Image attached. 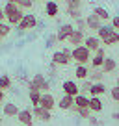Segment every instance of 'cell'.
<instances>
[{"mask_svg":"<svg viewBox=\"0 0 119 126\" xmlns=\"http://www.w3.org/2000/svg\"><path fill=\"white\" fill-rule=\"evenodd\" d=\"M97 37L100 39V43L104 47H112V45L119 43V32L115 30L112 24H102V26L97 30Z\"/></svg>","mask_w":119,"mask_h":126,"instance_id":"6da1fadb","label":"cell"},{"mask_svg":"<svg viewBox=\"0 0 119 126\" xmlns=\"http://www.w3.org/2000/svg\"><path fill=\"white\" fill-rule=\"evenodd\" d=\"M4 15H6V20H8L9 26H17V24L20 22V19H22L24 13H22V9H20L17 4H9V2H6Z\"/></svg>","mask_w":119,"mask_h":126,"instance_id":"7a4b0ae2","label":"cell"},{"mask_svg":"<svg viewBox=\"0 0 119 126\" xmlns=\"http://www.w3.org/2000/svg\"><path fill=\"white\" fill-rule=\"evenodd\" d=\"M50 89V82L45 78L43 74H36L30 82H28V91H39V93H48Z\"/></svg>","mask_w":119,"mask_h":126,"instance_id":"3957f363","label":"cell"},{"mask_svg":"<svg viewBox=\"0 0 119 126\" xmlns=\"http://www.w3.org/2000/svg\"><path fill=\"white\" fill-rule=\"evenodd\" d=\"M73 61L76 65H87V61H91V52L89 48H86L84 45L73 47Z\"/></svg>","mask_w":119,"mask_h":126,"instance_id":"277c9868","label":"cell"},{"mask_svg":"<svg viewBox=\"0 0 119 126\" xmlns=\"http://www.w3.org/2000/svg\"><path fill=\"white\" fill-rule=\"evenodd\" d=\"M37 26V17L34 15V13H24L22 19H20V22L17 24V32L19 33H22V32H28V30H34V28Z\"/></svg>","mask_w":119,"mask_h":126,"instance_id":"5b68a950","label":"cell"},{"mask_svg":"<svg viewBox=\"0 0 119 126\" xmlns=\"http://www.w3.org/2000/svg\"><path fill=\"white\" fill-rule=\"evenodd\" d=\"M73 30H75V26L73 24H60L58 26V32H56V37H58V43H65V41L69 39V35L73 33Z\"/></svg>","mask_w":119,"mask_h":126,"instance_id":"8992f818","label":"cell"},{"mask_svg":"<svg viewBox=\"0 0 119 126\" xmlns=\"http://www.w3.org/2000/svg\"><path fill=\"white\" fill-rule=\"evenodd\" d=\"M32 113H34V119H37V121H41V122H50L52 121V111L45 110V108H41V106H34Z\"/></svg>","mask_w":119,"mask_h":126,"instance_id":"52a82bcc","label":"cell"},{"mask_svg":"<svg viewBox=\"0 0 119 126\" xmlns=\"http://www.w3.org/2000/svg\"><path fill=\"white\" fill-rule=\"evenodd\" d=\"M17 121H19L22 126H32L34 124V113H32V110H30V108L20 110L19 115H17Z\"/></svg>","mask_w":119,"mask_h":126,"instance_id":"ba28073f","label":"cell"},{"mask_svg":"<svg viewBox=\"0 0 119 126\" xmlns=\"http://www.w3.org/2000/svg\"><path fill=\"white\" fill-rule=\"evenodd\" d=\"M61 89H63V94H69V96H76L80 93V87L75 80H65L61 83Z\"/></svg>","mask_w":119,"mask_h":126,"instance_id":"9c48e42d","label":"cell"},{"mask_svg":"<svg viewBox=\"0 0 119 126\" xmlns=\"http://www.w3.org/2000/svg\"><path fill=\"white\" fill-rule=\"evenodd\" d=\"M67 15L75 20L82 17V13H80V0H67Z\"/></svg>","mask_w":119,"mask_h":126,"instance_id":"30bf717a","label":"cell"},{"mask_svg":"<svg viewBox=\"0 0 119 126\" xmlns=\"http://www.w3.org/2000/svg\"><path fill=\"white\" fill-rule=\"evenodd\" d=\"M84 39H86V33H84L82 30H73V33L69 35L67 43L71 45V47H78V45H84Z\"/></svg>","mask_w":119,"mask_h":126,"instance_id":"8fae6325","label":"cell"},{"mask_svg":"<svg viewBox=\"0 0 119 126\" xmlns=\"http://www.w3.org/2000/svg\"><path fill=\"white\" fill-rule=\"evenodd\" d=\"M39 106L45 108V110L52 111L56 108V98L52 96L50 93H41V100H39Z\"/></svg>","mask_w":119,"mask_h":126,"instance_id":"7c38bea8","label":"cell"},{"mask_svg":"<svg viewBox=\"0 0 119 126\" xmlns=\"http://www.w3.org/2000/svg\"><path fill=\"white\" fill-rule=\"evenodd\" d=\"M71 61H73V58L65 56L61 50H56L54 54H52V63H54V65H60V67H65V65H69Z\"/></svg>","mask_w":119,"mask_h":126,"instance_id":"4fadbf2b","label":"cell"},{"mask_svg":"<svg viewBox=\"0 0 119 126\" xmlns=\"http://www.w3.org/2000/svg\"><path fill=\"white\" fill-rule=\"evenodd\" d=\"M19 106H15V102H6L4 106H2V115L4 117H9V119H13V117H17L19 115Z\"/></svg>","mask_w":119,"mask_h":126,"instance_id":"5bb4252c","label":"cell"},{"mask_svg":"<svg viewBox=\"0 0 119 126\" xmlns=\"http://www.w3.org/2000/svg\"><path fill=\"white\" fill-rule=\"evenodd\" d=\"M84 47L89 48V52H95L97 48L102 47V43H100V39L97 35H87L86 39H84Z\"/></svg>","mask_w":119,"mask_h":126,"instance_id":"9a60e30c","label":"cell"},{"mask_svg":"<svg viewBox=\"0 0 119 126\" xmlns=\"http://www.w3.org/2000/svg\"><path fill=\"white\" fill-rule=\"evenodd\" d=\"M104 47H100V48H97L95 50V56L91 58V67L93 69H100L102 67V63H104Z\"/></svg>","mask_w":119,"mask_h":126,"instance_id":"2e32d148","label":"cell"},{"mask_svg":"<svg viewBox=\"0 0 119 126\" xmlns=\"http://www.w3.org/2000/svg\"><path fill=\"white\" fill-rule=\"evenodd\" d=\"M104 110V104L100 100V96H89V111L91 113H100Z\"/></svg>","mask_w":119,"mask_h":126,"instance_id":"e0dca14e","label":"cell"},{"mask_svg":"<svg viewBox=\"0 0 119 126\" xmlns=\"http://www.w3.org/2000/svg\"><path fill=\"white\" fill-rule=\"evenodd\" d=\"M73 106H75V96H69V94H63V96L60 98V102H58V108L63 110V111H69Z\"/></svg>","mask_w":119,"mask_h":126,"instance_id":"ac0fdd59","label":"cell"},{"mask_svg":"<svg viewBox=\"0 0 119 126\" xmlns=\"http://www.w3.org/2000/svg\"><path fill=\"white\" fill-rule=\"evenodd\" d=\"M86 26L89 28V30H99V28L102 26V20H100L95 13H91V15L86 17Z\"/></svg>","mask_w":119,"mask_h":126,"instance_id":"d6986e66","label":"cell"},{"mask_svg":"<svg viewBox=\"0 0 119 126\" xmlns=\"http://www.w3.org/2000/svg\"><path fill=\"white\" fill-rule=\"evenodd\" d=\"M45 13H47V17H56L60 13V6L56 0H48V2H45Z\"/></svg>","mask_w":119,"mask_h":126,"instance_id":"ffe728a7","label":"cell"},{"mask_svg":"<svg viewBox=\"0 0 119 126\" xmlns=\"http://www.w3.org/2000/svg\"><path fill=\"white\" fill-rule=\"evenodd\" d=\"M106 85H104L102 82H95L91 85V89H89V96H102L104 93H106Z\"/></svg>","mask_w":119,"mask_h":126,"instance_id":"44dd1931","label":"cell"},{"mask_svg":"<svg viewBox=\"0 0 119 126\" xmlns=\"http://www.w3.org/2000/svg\"><path fill=\"white\" fill-rule=\"evenodd\" d=\"M102 72L104 74H110V72H114L115 69H117V61H115L114 58H104V63H102Z\"/></svg>","mask_w":119,"mask_h":126,"instance_id":"7402d4cb","label":"cell"},{"mask_svg":"<svg viewBox=\"0 0 119 126\" xmlns=\"http://www.w3.org/2000/svg\"><path fill=\"white\" fill-rule=\"evenodd\" d=\"M102 78H104V72H102V69H89V74H87V80H91L93 83L95 82H102Z\"/></svg>","mask_w":119,"mask_h":126,"instance_id":"603a6c76","label":"cell"},{"mask_svg":"<svg viewBox=\"0 0 119 126\" xmlns=\"http://www.w3.org/2000/svg\"><path fill=\"white\" fill-rule=\"evenodd\" d=\"M75 106L76 108H89V96H87V94L78 93L75 96Z\"/></svg>","mask_w":119,"mask_h":126,"instance_id":"cb8c5ba5","label":"cell"},{"mask_svg":"<svg viewBox=\"0 0 119 126\" xmlns=\"http://www.w3.org/2000/svg\"><path fill=\"white\" fill-rule=\"evenodd\" d=\"M69 111L76 113V115H78L80 119H86V121H87L89 117H91V111H89V108H76V106H73V108H71Z\"/></svg>","mask_w":119,"mask_h":126,"instance_id":"d4e9b609","label":"cell"},{"mask_svg":"<svg viewBox=\"0 0 119 126\" xmlns=\"http://www.w3.org/2000/svg\"><path fill=\"white\" fill-rule=\"evenodd\" d=\"M87 74H89V69H87V65H76L75 76H76L78 80H87Z\"/></svg>","mask_w":119,"mask_h":126,"instance_id":"484cf974","label":"cell"},{"mask_svg":"<svg viewBox=\"0 0 119 126\" xmlns=\"http://www.w3.org/2000/svg\"><path fill=\"white\" fill-rule=\"evenodd\" d=\"M93 13H95L100 20H108V19H110V11H108L104 6H97V8L93 9Z\"/></svg>","mask_w":119,"mask_h":126,"instance_id":"4316f807","label":"cell"},{"mask_svg":"<svg viewBox=\"0 0 119 126\" xmlns=\"http://www.w3.org/2000/svg\"><path fill=\"white\" fill-rule=\"evenodd\" d=\"M28 98H30V104H32V106H39L41 93L39 91H28Z\"/></svg>","mask_w":119,"mask_h":126,"instance_id":"83f0119b","label":"cell"},{"mask_svg":"<svg viewBox=\"0 0 119 126\" xmlns=\"http://www.w3.org/2000/svg\"><path fill=\"white\" fill-rule=\"evenodd\" d=\"M9 87H11V78H9L8 74H2L0 76V89L6 91V89H9Z\"/></svg>","mask_w":119,"mask_h":126,"instance_id":"f1b7e54d","label":"cell"},{"mask_svg":"<svg viewBox=\"0 0 119 126\" xmlns=\"http://www.w3.org/2000/svg\"><path fill=\"white\" fill-rule=\"evenodd\" d=\"M91 85H93L91 80H82V85H78V87H80V93H82V94H89Z\"/></svg>","mask_w":119,"mask_h":126,"instance_id":"f546056e","label":"cell"},{"mask_svg":"<svg viewBox=\"0 0 119 126\" xmlns=\"http://www.w3.org/2000/svg\"><path fill=\"white\" fill-rule=\"evenodd\" d=\"M11 33V26H9L8 22H0V37L4 39L6 35H9Z\"/></svg>","mask_w":119,"mask_h":126,"instance_id":"4dcf8cb0","label":"cell"},{"mask_svg":"<svg viewBox=\"0 0 119 126\" xmlns=\"http://www.w3.org/2000/svg\"><path fill=\"white\" fill-rule=\"evenodd\" d=\"M110 96H112V100H114V102L119 104V85H114V87L110 89Z\"/></svg>","mask_w":119,"mask_h":126,"instance_id":"1f68e13d","label":"cell"},{"mask_svg":"<svg viewBox=\"0 0 119 126\" xmlns=\"http://www.w3.org/2000/svg\"><path fill=\"white\" fill-rule=\"evenodd\" d=\"M32 4H34V0H19V4H17V6H19L20 9H30Z\"/></svg>","mask_w":119,"mask_h":126,"instance_id":"d6a6232c","label":"cell"},{"mask_svg":"<svg viewBox=\"0 0 119 126\" xmlns=\"http://www.w3.org/2000/svg\"><path fill=\"white\" fill-rule=\"evenodd\" d=\"M86 28H87V26H86V19H82V17H80V19H76V30H82V32H84Z\"/></svg>","mask_w":119,"mask_h":126,"instance_id":"836d02e7","label":"cell"},{"mask_svg":"<svg viewBox=\"0 0 119 126\" xmlns=\"http://www.w3.org/2000/svg\"><path fill=\"white\" fill-rule=\"evenodd\" d=\"M56 43H58V37H56V33H54V35H48V39H47V48L54 47Z\"/></svg>","mask_w":119,"mask_h":126,"instance_id":"e575fe53","label":"cell"},{"mask_svg":"<svg viewBox=\"0 0 119 126\" xmlns=\"http://www.w3.org/2000/svg\"><path fill=\"white\" fill-rule=\"evenodd\" d=\"M112 26L115 28V30H119V15H115V17H112Z\"/></svg>","mask_w":119,"mask_h":126,"instance_id":"d590c367","label":"cell"},{"mask_svg":"<svg viewBox=\"0 0 119 126\" xmlns=\"http://www.w3.org/2000/svg\"><path fill=\"white\" fill-rule=\"evenodd\" d=\"M87 121H89V124H93V126H99V122H97V119H95V117H89Z\"/></svg>","mask_w":119,"mask_h":126,"instance_id":"8d00e7d4","label":"cell"},{"mask_svg":"<svg viewBox=\"0 0 119 126\" xmlns=\"http://www.w3.org/2000/svg\"><path fill=\"white\" fill-rule=\"evenodd\" d=\"M6 15H4V8H0V22H4Z\"/></svg>","mask_w":119,"mask_h":126,"instance_id":"74e56055","label":"cell"},{"mask_svg":"<svg viewBox=\"0 0 119 126\" xmlns=\"http://www.w3.org/2000/svg\"><path fill=\"white\" fill-rule=\"evenodd\" d=\"M112 119H114V121H119V111H115V113H112Z\"/></svg>","mask_w":119,"mask_h":126,"instance_id":"f35d334b","label":"cell"},{"mask_svg":"<svg viewBox=\"0 0 119 126\" xmlns=\"http://www.w3.org/2000/svg\"><path fill=\"white\" fill-rule=\"evenodd\" d=\"M4 96H6V94H4V91L0 89V102H4Z\"/></svg>","mask_w":119,"mask_h":126,"instance_id":"ab89813d","label":"cell"},{"mask_svg":"<svg viewBox=\"0 0 119 126\" xmlns=\"http://www.w3.org/2000/svg\"><path fill=\"white\" fill-rule=\"evenodd\" d=\"M9 4H19V0H8Z\"/></svg>","mask_w":119,"mask_h":126,"instance_id":"60d3db41","label":"cell"},{"mask_svg":"<svg viewBox=\"0 0 119 126\" xmlns=\"http://www.w3.org/2000/svg\"><path fill=\"white\" fill-rule=\"evenodd\" d=\"M115 85H119V76H117V80H115Z\"/></svg>","mask_w":119,"mask_h":126,"instance_id":"b9f144b4","label":"cell"},{"mask_svg":"<svg viewBox=\"0 0 119 126\" xmlns=\"http://www.w3.org/2000/svg\"><path fill=\"white\" fill-rule=\"evenodd\" d=\"M0 126H2V117H0Z\"/></svg>","mask_w":119,"mask_h":126,"instance_id":"7bdbcfd3","label":"cell"},{"mask_svg":"<svg viewBox=\"0 0 119 126\" xmlns=\"http://www.w3.org/2000/svg\"><path fill=\"white\" fill-rule=\"evenodd\" d=\"M34 2H41V0H34Z\"/></svg>","mask_w":119,"mask_h":126,"instance_id":"ee69618b","label":"cell"},{"mask_svg":"<svg viewBox=\"0 0 119 126\" xmlns=\"http://www.w3.org/2000/svg\"><path fill=\"white\" fill-rule=\"evenodd\" d=\"M0 45H2V37H0Z\"/></svg>","mask_w":119,"mask_h":126,"instance_id":"f6af8a7d","label":"cell"},{"mask_svg":"<svg viewBox=\"0 0 119 126\" xmlns=\"http://www.w3.org/2000/svg\"><path fill=\"white\" fill-rule=\"evenodd\" d=\"M80 2H82V0H80Z\"/></svg>","mask_w":119,"mask_h":126,"instance_id":"bcb514c9","label":"cell"}]
</instances>
